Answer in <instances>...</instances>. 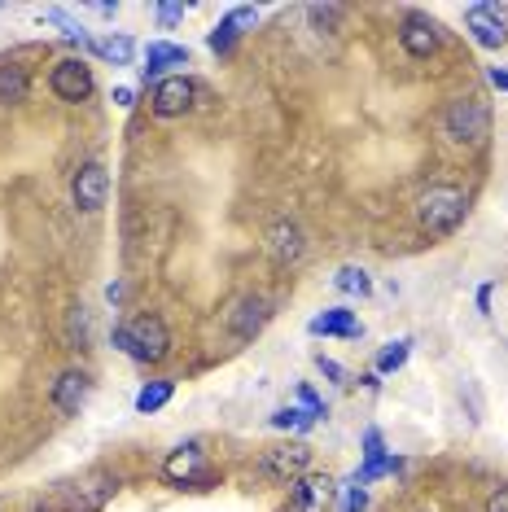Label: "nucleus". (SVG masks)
Instances as JSON below:
<instances>
[{
    "label": "nucleus",
    "instance_id": "nucleus-1",
    "mask_svg": "<svg viewBox=\"0 0 508 512\" xmlns=\"http://www.w3.org/2000/svg\"><path fill=\"white\" fill-rule=\"evenodd\" d=\"M465 215H469V193L456 189V184H430L417 197V224L430 237H452L465 224Z\"/></svg>",
    "mask_w": 508,
    "mask_h": 512
},
{
    "label": "nucleus",
    "instance_id": "nucleus-2",
    "mask_svg": "<svg viewBox=\"0 0 508 512\" xmlns=\"http://www.w3.org/2000/svg\"><path fill=\"white\" fill-rule=\"evenodd\" d=\"M114 346H119L123 355L141 359V364H158V359H167V351H171V333H167L163 316L145 311V316H136L132 324L114 329Z\"/></svg>",
    "mask_w": 508,
    "mask_h": 512
},
{
    "label": "nucleus",
    "instance_id": "nucleus-3",
    "mask_svg": "<svg viewBox=\"0 0 508 512\" xmlns=\"http://www.w3.org/2000/svg\"><path fill=\"white\" fill-rule=\"evenodd\" d=\"M487 127H491V114H487L482 101H473V97L452 101L447 114H443V132L452 136V141H460V145H478L482 136H487Z\"/></svg>",
    "mask_w": 508,
    "mask_h": 512
},
{
    "label": "nucleus",
    "instance_id": "nucleus-4",
    "mask_svg": "<svg viewBox=\"0 0 508 512\" xmlns=\"http://www.w3.org/2000/svg\"><path fill=\"white\" fill-rule=\"evenodd\" d=\"M163 473H167V482L180 486V491H184V486H211V482H215V469L206 464V451L198 447V442H189V447L171 451L167 464H163Z\"/></svg>",
    "mask_w": 508,
    "mask_h": 512
},
{
    "label": "nucleus",
    "instance_id": "nucleus-5",
    "mask_svg": "<svg viewBox=\"0 0 508 512\" xmlns=\"http://www.w3.org/2000/svg\"><path fill=\"white\" fill-rule=\"evenodd\" d=\"M193 79H184V75H167V79H158L154 92H149V110L158 114V119H176V114H184L193 106Z\"/></svg>",
    "mask_w": 508,
    "mask_h": 512
},
{
    "label": "nucleus",
    "instance_id": "nucleus-6",
    "mask_svg": "<svg viewBox=\"0 0 508 512\" xmlns=\"http://www.w3.org/2000/svg\"><path fill=\"white\" fill-rule=\"evenodd\" d=\"M49 88L62 101H88L92 97V66L84 62V57H66V62L53 66Z\"/></svg>",
    "mask_w": 508,
    "mask_h": 512
},
{
    "label": "nucleus",
    "instance_id": "nucleus-7",
    "mask_svg": "<svg viewBox=\"0 0 508 512\" xmlns=\"http://www.w3.org/2000/svg\"><path fill=\"white\" fill-rule=\"evenodd\" d=\"M71 197L79 211H101L110 197V171L101 167V162H84V167L75 171V184H71Z\"/></svg>",
    "mask_w": 508,
    "mask_h": 512
},
{
    "label": "nucleus",
    "instance_id": "nucleus-8",
    "mask_svg": "<svg viewBox=\"0 0 508 512\" xmlns=\"http://www.w3.org/2000/svg\"><path fill=\"white\" fill-rule=\"evenodd\" d=\"M311 464V447L307 442H290V447H272L263 451V473L276 477V482H298Z\"/></svg>",
    "mask_w": 508,
    "mask_h": 512
},
{
    "label": "nucleus",
    "instance_id": "nucleus-9",
    "mask_svg": "<svg viewBox=\"0 0 508 512\" xmlns=\"http://www.w3.org/2000/svg\"><path fill=\"white\" fill-rule=\"evenodd\" d=\"M465 31L482 44V49H504L508 44V22L495 5H473L465 14Z\"/></svg>",
    "mask_w": 508,
    "mask_h": 512
},
{
    "label": "nucleus",
    "instance_id": "nucleus-10",
    "mask_svg": "<svg viewBox=\"0 0 508 512\" xmlns=\"http://www.w3.org/2000/svg\"><path fill=\"white\" fill-rule=\"evenodd\" d=\"M333 499V482L325 473H303L290 482V512H325Z\"/></svg>",
    "mask_w": 508,
    "mask_h": 512
},
{
    "label": "nucleus",
    "instance_id": "nucleus-11",
    "mask_svg": "<svg viewBox=\"0 0 508 512\" xmlns=\"http://www.w3.org/2000/svg\"><path fill=\"white\" fill-rule=\"evenodd\" d=\"M399 44H403V53L408 57L425 62V57L438 53V27L430 18H421V14H408L403 18V27H399Z\"/></svg>",
    "mask_w": 508,
    "mask_h": 512
},
{
    "label": "nucleus",
    "instance_id": "nucleus-12",
    "mask_svg": "<svg viewBox=\"0 0 508 512\" xmlns=\"http://www.w3.org/2000/svg\"><path fill=\"white\" fill-rule=\"evenodd\" d=\"M399 469H403V460L386 456V442H381V434H377V429H368V434H364V464H360V473H355V482L368 486V482H377V477L399 473Z\"/></svg>",
    "mask_w": 508,
    "mask_h": 512
},
{
    "label": "nucleus",
    "instance_id": "nucleus-13",
    "mask_svg": "<svg viewBox=\"0 0 508 512\" xmlns=\"http://www.w3.org/2000/svg\"><path fill=\"white\" fill-rule=\"evenodd\" d=\"M88 394H92V377H88V372H79V368H71V372H62V377H57L53 407H57V412H66V416H75L79 407L88 403Z\"/></svg>",
    "mask_w": 508,
    "mask_h": 512
},
{
    "label": "nucleus",
    "instance_id": "nucleus-14",
    "mask_svg": "<svg viewBox=\"0 0 508 512\" xmlns=\"http://www.w3.org/2000/svg\"><path fill=\"white\" fill-rule=\"evenodd\" d=\"M268 250H272L276 263H298L303 259V250H307L303 228L290 224V219H276V224L268 228Z\"/></svg>",
    "mask_w": 508,
    "mask_h": 512
},
{
    "label": "nucleus",
    "instance_id": "nucleus-15",
    "mask_svg": "<svg viewBox=\"0 0 508 512\" xmlns=\"http://www.w3.org/2000/svg\"><path fill=\"white\" fill-rule=\"evenodd\" d=\"M254 18H259V14H254V9H233V14H228L224 22H219V27L211 31V36H206V44H211V49H215L219 57H228V53H233V44H237L241 36H246V27H250Z\"/></svg>",
    "mask_w": 508,
    "mask_h": 512
},
{
    "label": "nucleus",
    "instance_id": "nucleus-16",
    "mask_svg": "<svg viewBox=\"0 0 508 512\" xmlns=\"http://www.w3.org/2000/svg\"><path fill=\"white\" fill-rule=\"evenodd\" d=\"M167 66H189V49H184V44L154 40V44H149V49H145V66H141L145 84H149V79H158V75H163Z\"/></svg>",
    "mask_w": 508,
    "mask_h": 512
},
{
    "label": "nucleus",
    "instance_id": "nucleus-17",
    "mask_svg": "<svg viewBox=\"0 0 508 512\" xmlns=\"http://www.w3.org/2000/svg\"><path fill=\"white\" fill-rule=\"evenodd\" d=\"M311 333L316 337H364V324L355 320V311L346 307H329L311 320Z\"/></svg>",
    "mask_w": 508,
    "mask_h": 512
},
{
    "label": "nucleus",
    "instance_id": "nucleus-18",
    "mask_svg": "<svg viewBox=\"0 0 508 512\" xmlns=\"http://www.w3.org/2000/svg\"><path fill=\"white\" fill-rule=\"evenodd\" d=\"M268 298H259V294H250V298H241L237 302V316H233V324H237V337H254L268 324Z\"/></svg>",
    "mask_w": 508,
    "mask_h": 512
},
{
    "label": "nucleus",
    "instance_id": "nucleus-19",
    "mask_svg": "<svg viewBox=\"0 0 508 512\" xmlns=\"http://www.w3.org/2000/svg\"><path fill=\"white\" fill-rule=\"evenodd\" d=\"M88 49L101 57V62H110V66H132V57H136V44L127 40V36H106V40H88Z\"/></svg>",
    "mask_w": 508,
    "mask_h": 512
},
{
    "label": "nucleus",
    "instance_id": "nucleus-20",
    "mask_svg": "<svg viewBox=\"0 0 508 512\" xmlns=\"http://www.w3.org/2000/svg\"><path fill=\"white\" fill-rule=\"evenodd\" d=\"M27 71L22 66H0V101L14 106V101H27Z\"/></svg>",
    "mask_w": 508,
    "mask_h": 512
},
{
    "label": "nucleus",
    "instance_id": "nucleus-21",
    "mask_svg": "<svg viewBox=\"0 0 508 512\" xmlns=\"http://www.w3.org/2000/svg\"><path fill=\"white\" fill-rule=\"evenodd\" d=\"M171 394H176V386H171V381H149V386L136 394V412H141V416L158 412V407L171 403Z\"/></svg>",
    "mask_w": 508,
    "mask_h": 512
},
{
    "label": "nucleus",
    "instance_id": "nucleus-22",
    "mask_svg": "<svg viewBox=\"0 0 508 512\" xmlns=\"http://www.w3.org/2000/svg\"><path fill=\"white\" fill-rule=\"evenodd\" d=\"M333 285H338L342 289V294H373V281H368V272H364V267H342V272L338 276H333Z\"/></svg>",
    "mask_w": 508,
    "mask_h": 512
},
{
    "label": "nucleus",
    "instance_id": "nucleus-23",
    "mask_svg": "<svg viewBox=\"0 0 508 512\" xmlns=\"http://www.w3.org/2000/svg\"><path fill=\"white\" fill-rule=\"evenodd\" d=\"M408 351H412V337H399V342H390L386 351L377 355V372H399L408 364Z\"/></svg>",
    "mask_w": 508,
    "mask_h": 512
},
{
    "label": "nucleus",
    "instance_id": "nucleus-24",
    "mask_svg": "<svg viewBox=\"0 0 508 512\" xmlns=\"http://www.w3.org/2000/svg\"><path fill=\"white\" fill-rule=\"evenodd\" d=\"M320 416L307 412V407H281V412H272V425L276 429H311Z\"/></svg>",
    "mask_w": 508,
    "mask_h": 512
},
{
    "label": "nucleus",
    "instance_id": "nucleus-25",
    "mask_svg": "<svg viewBox=\"0 0 508 512\" xmlns=\"http://www.w3.org/2000/svg\"><path fill=\"white\" fill-rule=\"evenodd\" d=\"M71 337L79 346H88V337H92V329H88V311L84 307H75L71 311Z\"/></svg>",
    "mask_w": 508,
    "mask_h": 512
},
{
    "label": "nucleus",
    "instance_id": "nucleus-26",
    "mask_svg": "<svg viewBox=\"0 0 508 512\" xmlns=\"http://www.w3.org/2000/svg\"><path fill=\"white\" fill-rule=\"evenodd\" d=\"M364 508H368L364 486H360V482H351V486H346V504H342V512H364Z\"/></svg>",
    "mask_w": 508,
    "mask_h": 512
},
{
    "label": "nucleus",
    "instance_id": "nucleus-27",
    "mask_svg": "<svg viewBox=\"0 0 508 512\" xmlns=\"http://www.w3.org/2000/svg\"><path fill=\"white\" fill-rule=\"evenodd\" d=\"M180 18H184V5H158V22L163 27H176Z\"/></svg>",
    "mask_w": 508,
    "mask_h": 512
},
{
    "label": "nucleus",
    "instance_id": "nucleus-28",
    "mask_svg": "<svg viewBox=\"0 0 508 512\" xmlns=\"http://www.w3.org/2000/svg\"><path fill=\"white\" fill-rule=\"evenodd\" d=\"M487 512H508V486H495L487 495Z\"/></svg>",
    "mask_w": 508,
    "mask_h": 512
},
{
    "label": "nucleus",
    "instance_id": "nucleus-29",
    "mask_svg": "<svg viewBox=\"0 0 508 512\" xmlns=\"http://www.w3.org/2000/svg\"><path fill=\"white\" fill-rule=\"evenodd\" d=\"M316 368L325 372L329 381H346V372H342V364H333V359H325V355H316Z\"/></svg>",
    "mask_w": 508,
    "mask_h": 512
},
{
    "label": "nucleus",
    "instance_id": "nucleus-30",
    "mask_svg": "<svg viewBox=\"0 0 508 512\" xmlns=\"http://www.w3.org/2000/svg\"><path fill=\"white\" fill-rule=\"evenodd\" d=\"M491 294H495V285H482L478 289V311H482V316H491Z\"/></svg>",
    "mask_w": 508,
    "mask_h": 512
},
{
    "label": "nucleus",
    "instance_id": "nucleus-31",
    "mask_svg": "<svg viewBox=\"0 0 508 512\" xmlns=\"http://www.w3.org/2000/svg\"><path fill=\"white\" fill-rule=\"evenodd\" d=\"M114 106H123V110L136 106V92L132 88H114Z\"/></svg>",
    "mask_w": 508,
    "mask_h": 512
},
{
    "label": "nucleus",
    "instance_id": "nucleus-32",
    "mask_svg": "<svg viewBox=\"0 0 508 512\" xmlns=\"http://www.w3.org/2000/svg\"><path fill=\"white\" fill-rule=\"evenodd\" d=\"M491 84L500 88V92H508V71H500V66H491Z\"/></svg>",
    "mask_w": 508,
    "mask_h": 512
}]
</instances>
